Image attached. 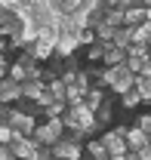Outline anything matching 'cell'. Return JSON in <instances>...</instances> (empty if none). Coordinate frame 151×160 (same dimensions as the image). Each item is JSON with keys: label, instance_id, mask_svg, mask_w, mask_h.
<instances>
[{"label": "cell", "instance_id": "obj_1", "mask_svg": "<svg viewBox=\"0 0 151 160\" xmlns=\"http://www.w3.org/2000/svg\"><path fill=\"white\" fill-rule=\"evenodd\" d=\"M133 80H136V74H130L127 71V65H108L105 71H102V83L111 89V92H127V89H133Z\"/></svg>", "mask_w": 151, "mask_h": 160}, {"label": "cell", "instance_id": "obj_2", "mask_svg": "<svg viewBox=\"0 0 151 160\" xmlns=\"http://www.w3.org/2000/svg\"><path fill=\"white\" fill-rule=\"evenodd\" d=\"M62 132H65V126H62V117H46L43 123L34 126V139L43 145V148H49L53 142L62 139Z\"/></svg>", "mask_w": 151, "mask_h": 160}, {"label": "cell", "instance_id": "obj_3", "mask_svg": "<svg viewBox=\"0 0 151 160\" xmlns=\"http://www.w3.org/2000/svg\"><path fill=\"white\" fill-rule=\"evenodd\" d=\"M49 154H53L56 160H80V157H83V145L62 136L59 142H53V145H49Z\"/></svg>", "mask_w": 151, "mask_h": 160}, {"label": "cell", "instance_id": "obj_4", "mask_svg": "<svg viewBox=\"0 0 151 160\" xmlns=\"http://www.w3.org/2000/svg\"><path fill=\"white\" fill-rule=\"evenodd\" d=\"M6 126L13 129V132H19V136H34V126H37V117H28L25 111H19L16 105H13V111H9V120H6Z\"/></svg>", "mask_w": 151, "mask_h": 160}, {"label": "cell", "instance_id": "obj_5", "mask_svg": "<svg viewBox=\"0 0 151 160\" xmlns=\"http://www.w3.org/2000/svg\"><path fill=\"white\" fill-rule=\"evenodd\" d=\"M9 148H13L16 160H31V157H34V154L40 151V148H43V145H40V142L34 139V136H28V139H19V142H13Z\"/></svg>", "mask_w": 151, "mask_h": 160}, {"label": "cell", "instance_id": "obj_6", "mask_svg": "<svg viewBox=\"0 0 151 160\" xmlns=\"http://www.w3.org/2000/svg\"><path fill=\"white\" fill-rule=\"evenodd\" d=\"M77 49V34H62L59 31V40H56V46H53V52H56V59H68V56H74Z\"/></svg>", "mask_w": 151, "mask_h": 160}, {"label": "cell", "instance_id": "obj_7", "mask_svg": "<svg viewBox=\"0 0 151 160\" xmlns=\"http://www.w3.org/2000/svg\"><path fill=\"white\" fill-rule=\"evenodd\" d=\"M19 99H22V83L3 77L0 80V105H16Z\"/></svg>", "mask_w": 151, "mask_h": 160}, {"label": "cell", "instance_id": "obj_8", "mask_svg": "<svg viewBox=\"0 0 151 160\" xmlns=\"http://www.w3.org/2000/svg\"><path fill=\"white\" fill-rule=\"evenodd\" d=\"M99 142L105 145V151H108V154H127V142H123V136H120L117 129H105Z\"/></svg>", "mask_w": 151, "mask_h": 160}, {"label": "cell", "instance_id": "obj_9", "mask_svg": "<svg viewBox=\"0 0 151 160\" xmlns=\"http://www.w3.org/2000/svg\"><path fill=\"white\" fill-rule=\"evenodd\" d=\"M28 52H31V59L37 62V65H46V62L56 56V52H53V46H49V43H40V40H34V43L28 46Z\"/></svg>", "mask_w": 151, "mask_h": 160}, {"label": "cell", "instance_id": "obj_10", "mask_svg": "<svg viewBox=\"0 0 151 160\" xmlns=\"http://www.w3.org/2000/svg\"><path fill=\"white\" fill-rule=\"evenodd\" d=\"M123 142H127V151H136V148L148 145V136H145L142 129H136V126H127V129H123Z\"/></svg>", "mask_w": 151, "mask_h": 160}, {"label": "cell", "instance_id": "obj_11", "mask_svg": "<svg viewBox=\"0 0 151 160\" xmlns=\"http://www.w3.org/2000/svg\"><path fill=\"white\" fill-rule=\"evenodd\" d=\"M123 62H127V49L108 43V46H105V56H102V65L108 68V65H123Z\"/></svg>", "mask_w": 151, "mask_h": 160}, {"label": "cell", "instance_id": "obj_12", "mask_svg": "<svg viewBox=\"0 0 151 160\" xmlns=\"http://www.w3.org/2000/svg\"><path fill=\"white\" fill-rule=\"evenodd\" d=\"M83 154H90V160H108V157H111L99 139H86V142H83Z\"/></svg>", "mask_w": 151, "mask_h": 160}, {"label": "cell", "instance_id": "obj_13", "mask_svg": "<svg viewBox=\"0 0 151 160\" xmlns=\"http://www.w3.org/2000/svg\"><path fill=\"white\" fill-rule=\"evenodd\" d=\"M93 117H96V126H102V129H105V126L111 123V117H114V105L105 99V102H102V105L93 111Z\"/></svg>", "mask_w": 151, "mask_h": 160}, {"label": "cell", "instance_id": "obj_14", "mask_svg": "<svg viewBox=\"0 0 151 160\" xmlns=\"http://www.w3.org/2000/svg\"><path fill=\"white\" fill-rule=\"evenodd\" d=\"M133 89L142 96V105H145V102H151V74H136Z\"/></svg>", "mask_w": 151, "mask_h": 160}, {"label": "cell", "instance_id": "obj_15", "mask_svg": "<svg viewBox=\"0 0 151 160\" xmlns=\"http://www.w3.org/2000/svg\"><path fill=\"white\" fill-rule=\"evenodd\" d=\"M43 89H46L43 80H22V99H31V102H34Z\"/></svg>", "mask_w": 151, "mask_h": 160}, {"label": "cell", "instance_id": "obj_16", "mask_svg": "<svg viewBox=\"0 0 151 160\" xmlns=\"http://www.w3.org/2000/svg\"><path fill=\"white\" fill-rule=\"evenodd\" d=\"M145 22V6H130V9H123V25L127 28H136V25H142Z\"/></svg>", "mask_w": 151, "mask_h": 160}, {"label": "cell", "instance_id": "obj_17", "mask_svg": "<svg viewBox=\"0 0 151 160\" xmlns=\"http://www.w3.org/2000/svg\"><path fill=\"white\" fill-rule=\"evenodd\" d=\"M130 31H133L130 43H139V46H148V43H151V25H148V22L136 25V28H130Z\"/></svg>", "mask_w": 151, "mask_h": 160}, {"label": "cell", "instance_id": "obj_18", "mask_svg": "<svg viewBox=\"0 0 151 160\" xmlns=\"http://www.w3.org/2000/svg\"><path fill=\"white\" fill-rule=\"evenodd\" d=\"M102 102H105V92H102L99 86H90V89L83 92V105H86L90 111H96V108H99Z\"/></svg>", "mask_w": 151, "mask_h": 160}, {"label": "cell", "instance_id": "obj_19", "mask_svg": "<svg viewBox=\"0 0 151 160\" xmlns=\"http://www.w3.org/2000/svg\"><path fill=\"white\" fill-rule=\"evenodd\" d=\"M130 40H133V31L127 28V25H120V28H114V37H111V43H114V46H120V49H127V46H130Z\"/></svg>", "mask_w": 151, "mask_h": 160}, {"label": "cell", "instance_id": "obj_20", "mask_svg": "<svg viewBox=\"0 0 151 160\" xmlns=\"http://www.w3.org/2000/svg\"><path fill=\"white\" fill-rule=\"evenodd\" d=\"M105 46H108V43H90V46H86V62H90V65H102Z\"/></svg>", "mask_w": 151, "mask_h": 160}, {"label": "cell", "instance_id": "obj_21", "mask_svg": "<svg viewBox=\"0 0 151 160\" xmlns=\"http://www.w3.org/2000/svg\"><path fill=\"white\" fill-rule=\"evenodd\" d=\"M102 22L111 25V28H120L123 25V9H117V6L114 9H102Z\"/></svg>", "mask_w": 151, "mask_h": 160}, {"label": "cell", "instance_id": "obj_22", "mask_svg": "<svg viewBox=\"0 0 151 160\" xmlns=\"http://www.w3.org/2000/svg\"><path fill=\"white\" fill-rule=\"evenodd\" d=\"M93 34H96V43H111L114 28H111V25H105V22H99V25L93 28Z\"/></svg>", "mask_w": 151, "mask_h": 160}, {"label": "cell", "instance_id": "obj_23", "mask_svg": "<svg viewBox=\"0 0 151 160\" xmlns=\"http://www.w3.org/2000/svg\"><path fill=\"white\" fill-rule=\"evenodd\" d=\"M40 43H49V46H56V40H59V28L56 25H43L40 28V34H37Z\"/></svg>", "mask_w": 151, "mask_h": 160}, {"label": "cell", "instance_id": "obj_24", "mask_svg": "<svg viewBox=\"0 0 151 160\" xmlns=\"http://www.w3.org/2000/svg\"><path fill=\"white\" fill-rule=\"evenodd\" d=\"M49 6L56 9L59 16H71V12L77 9V0H49Z\"/></svg>", "mask_w": 151, "mask_h": 160}, {"label": "cell", "instance_id": "obj_25", "mask_svg": "<svg viewBox=\"0 0 151 160\" xmlns=\"http://www.w3.org/2000/svg\"><path fill=\"white\" fill-rule=\"evenodd\" d=\"M65 108H68V105H65L62 99H53L46 108H43V120H46V117H62V114H65Z\"/></svg>", "mask_w": 151, "mask_h": 160}, {"label": "cell", "instance_id": "obj_26", "mask_svg": "<svg viewBox=\"0 0 151 160\" xmlns=\"http://www.w3.org/2000/svg\"><path fill=\"white\" fill-rule=\"evenodd\" d=\"M120 102H123V108H127V111H133L136 105H142V96H139L136 89H127V92H120Z\"/></svg>", "mask_w": 151, "mask_h": 160}, {"label": "cell", "instance_id": "obj_27", "mask_svg": "<svg viewBox=\"0 0 151 160\" xmlns=\"http://www.w3.org/2000/svg\"><path fill=\"white\" fill-rule=\"evenodd\" d=\"M90 43H96L93 28H77V46H90Z\"/></svg>", "mask_w": 151, "mask_h": 160}, {"label": "cell", "instance_id": "obj_28", "mask_svg": "<svg viewBox=\"0 0 151 160\" xmlns=\"http://www.w3.org/2000/svg\"><path fill=\"white\" fill-rule=\"evenodd\" d=\"M6 77L16 80V83H22V80H25V68H22L19 62H13V65H9V71H6Z\"/></svg>", "mask_w": 151, "mask_h": 160}, {"label": "cell", "instance_id": "obj_29", "mask_svg": "<svg viewBox=\"0 0 151 160\" xmlns=\"http://www.w3.org/2000/svg\"><path fill=\"white\" fill-rule=\"evenodd\" d=\"M25 0H0V12H19Z\"/></svg>", "mask_w": 151, "mask_h": 160}, {"label": "cell", "instance_id": "obj_30", "mask_svg": "<svg viewBox=\"0 0 151 160\" xmlns=\"http://www.w3.org/2000/svg\"><path fill=\"white\" fill-rule=\"evenodd\" d=\"M136 129H142L145 136H151V114H142V117L136 120Z\"/></svg>", "mask_w": 151, "mask_h": 160}, {"label": "cell", "instance_id": "obj_31", "mask_svg": "<svg viewBox=\"0 0 151 160\" xmlns=\"http://www.w3.org/2000/svg\"><path fill=\"white\" fill-rule=\"evenodd\" d=\"M9 142H13V129L6 123H0V145H9Z\"/></svg>", "mask_w": 151, "mask_h": 160}, {"label": "cell", "instance_id": "obj_32", "mask_svg": "<svg viewBox=\"0 0 151 160\" xmlns=\"http://www.w3.org/2000/svg\"><path fill=\"white\" fill-rule=\"evenodd\" d=\"M6 71H9V59H6V52H0V80L6 77Z\"/></svg>", "mask_w": 151, "mask_h": 160}, {"label": "cell", "instance_id": "obj_33", "mask_svg": "<svg viewBox=\"0 0 151 160\" xmlns=\"http://www.w3.org/2000/svg\"><path fill=\"white\" fill-rule=\"evenodd\" d=\"M0 160H16V154H13L9 145H0Z\"/></svg>", "mask_w": 151, "mask_h": 160}, {"label": "cell", "instance_id": "obj_34", "mask_svg": "<svg viewBox=\"0 0 151 160\" xmlns=\"http://www.w3.org/2000/svg\"><path fill=\"white\" fill-rule=\"evenodd\" d=\"M130 6H142V0H117V9H130Z\"/></svg>", "mask_w": 151, "mask_h": 160}, {"label": "cell", "instance_id": "obj_35", "mask_svg": "<svg viewBox=\"0 0 151 160\" xmlns=\"http://www.w3.org/2000/svg\"><path fill=\"white\" fill-rule=\"evenodd\" d=\"M31 160H53V154H49V148H40V151H37Z\"/></svg>", "mask_w": 151, "mask_h": 160}, {"label": "cell", "instance_id": "obj_36", "mask_svg": "<svg viewBox=\"0 0 151 160\" xmlns=\"http://www.w3.org/2000/svg\"><path fill=\"white\" fill-rule=\"evenodd\" d=\"M9 111H13V105H0V123L9 120Z\"/></svg>", "mask_w": 151, "mask_h": 160}, {"label": "cell", "instance_id": "obj_37", "mask_svg": "<svg viewBox=\"0 0 151 160\" xmlns=\"http://www.w3.org/2000/svg\"><path fill=\"white\" fill-rule=\"evenodd\" d=\"M99 3H102V9H114L117 6V0H99Z\"/></svg>", "mask_w": 151, "mask_h": 160}, {"label": "cell", "instance_id": "obj_38", "mask_svg": "<svg viewBox=\"0 0 151 160\" xmlns=\"http://www.w3.org/2000/svg\"><path fill=\"white\" fill-rule=\"evenodd\" d=\"M0 52H9V40L6 37H0Z\"/></svg>", "mask_w": 151, "mask_h": 160}, {"label": "cell", "instance_id": "obj_39", "mask_svg": "<svg viewBox=\"0 0 151 160\" xmlns=\"http://www.w3.org/2000/svg\"><path fill=\"white\" fill-rule=\"evenodd\" d=\"M142 74H151V59H145V68H142Z\"/></svg>", "mask_w": 151, "mask_h": 160}, {"label": "cell", "instance_id": "obj_40", "mask_svg": "<svg viewBox=\"0 0 151 160\" xmlns=\"http://www.w3.org/2000/svg\"><path fill=\"white\" fill-rule=\"evenodd\" d=\"M142 6H145V9H151V0H142Z\"/></svg>", "mask_w": 151, "mask_h": 160}, {"label": "cell", "instance_id": "obj_41", "mask_svg": "<svg viewBox=\"0 0 151 160\" xmlns=\"http://www.w3.org/2000/svg\"><path fill=\"white\" fill-rule=\"evenodd\" d=\"M145 56H148V59H151V43H148V46H145Z\"/></svg>", "mask_w": 151, "mask_h": 160}, {"label": "cell", "instance_id": "obj_42", "mask_svg": "<svg viewBox=\"0 0 151 160\" xmlns=\"http://www.w3.org/2000/svg\"><path fill=\"white\" fill-rule=\"evenodd\" d=\"M148 145H151V136H148Z\"/></svg>", "mask_w": 151, "mask_h": 160}, {"label": "cell", "instance_id": "obj_43", "mask_svg": "<svg viewBox=\"0 0 151 160\" xmlns=\"http://www.w3.org/2000/svg\"><path fill=\"white\" fill-rule=\"evenodd\" d=\"M53 160H56V157H53Z\"/></svg>", "mask_w": 151, "mask_h": 160}]
</instances>
